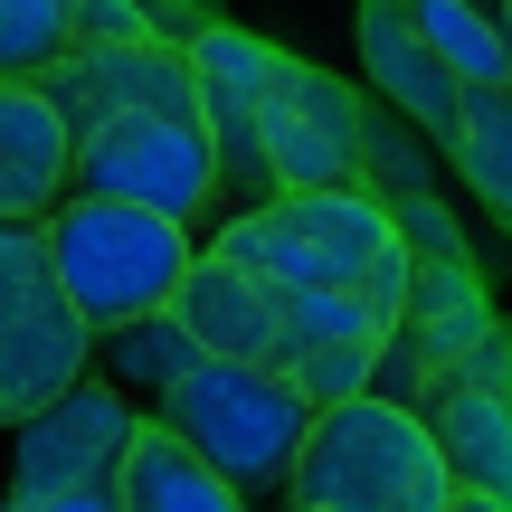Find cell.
<instances>
[{
	"label": "cell",
	"mask_w": 512,
	"mask_h": 512,
	"mask_svg": "<svg viewBox=\"0 0 512 512\" xmlns=\"http://www.w3.org/2000/svg\"><path fill=\"white\" fill-rule=\"evenodd\" d=\"M209 256L266 275L285 294H342V304L380 313L399 332L408 313V275H418V247L399 238L389 200L370 190H323V200H275V209H238V219L209 238Z\"/></svg>",
	"instance_id": "1"
},
{
	"label": "cell",
	"mask_w": 512,
	"mask_h": 512,
	"mask_svg": "<svg viewBox=\"0 0 512 512\" xmlns=\"http://www.w3.org/2000/svg\"><path fill=\"white\" fill-rule=\"evenodd\" d=\"M152 427H171L228 494H247V512H294V465H304V437H313V399L285 370L200 361L152 408Z\"/></svg>",
	"instance_id": "2"
},
{
	"label": "cell",
	"mask_w": 512,
	"mask_h": 512,
	"mask_svg": "<svg viewBox=\"0 0 512 512\" xmlns=\"http://www.w3.org/2000/svg\"><path fill=\"white\" fill-rule=\"evenodd\" d=\"M48 256H57L67 304L86 313L95 332H124V323L171 313L181 285H190V266H200V247H190L181 219L133 209V200H86V190L48 219Z\"/></svg>",
	"instance_id": "3"
},
{
	"label": "cell",
	"mask_w": 512,
	"mask_h": 512,
	"mask_svg": "<svg viewBox=\"0 0 512 512\" xmlns=\"http://www.w3.org/2000/svg\"><path fill=\"white\" fill-rule=\"evenodd\" d=\"M294 512H456V475L418 408L351 399L313 418L304 465H294Z\"/></svg>",
	"instance_id": "4"
},
{
	"label": "cell",
	"mask_w": 512,
	"mask_h": 512,
	"mask_svg": "<svg viewBox=\"0 0 512 512\" xmlns=\"http://www.w3.org/2000/svg\"><path fill=\"white\" fill-rule=\"evenodd\" d=\"M76 190L86 200H133L162 219H200L219 200V143L200 105H114L105 124L76 133Z\"/></svg>",
	"instance_id": "5"
},
{
	"label": "cell",
	"mask_w": 512,
	"mask_h": 512,
	"mask_svg": "<svg viewBox=\"0 0 512 512\" xmlns=\"http://www.w3.org/2000/svg\"><path fill=\"white\" fill-rule=\"evenodd\" d=\"M266 162H275V190H285V200L361 190L370 95H351V76L313 67V57L275 48V76H266Z\"/></svg>",
	"instance_id": "6"
},
{
	"label": "cell",
	"mask_w": 512,
	"mask_h": 512,
	"mask_svg": "<svg viewBox=\"0 0 512 512\" xmlns=\"http://www.w3.org/2000/svg\"><path fill=\"white\" fill-rule=\"evenodd\" d=\"M143 437V408L95 370L76 380L48 418H29L10 437V503H57V494H114Z\"/></svg>",
	"instance_id": "7"
},
{
	"label": "cell",
	"mask_w": 512,
	"mask_h": 512,
	"mask_svg": "<svg viewBox=\"0 0 512 512\" xmlns=\"http://www.w3.org/2000/svg\"><path fill=\"white\" fill-rule=\"evenodd\" d=\"M190 67H200V114H209V143H219V200L238 209H275V162H266V76H275V48L228 19H209L190 38Z\"/></svg>",
	"instance_id": "8"
},
{
	"label": "cell",
	"mask_w": 512,
	"mask_h": 512,
	"mask_svg": "<svg viewBox=\"0 0 512 512\" xmlns=\"http://www.w3.org/2000/svg\"><path fill=\"white\" fill-rule=\"evenodd\" d=\"M418 418H427V437H437L456 494L512 503V332H494V342H484L456 380L427 389Z\"/></svg>",
	"instance_id": "9"
},
{
	"label": "cell",
	"mask_w": 512,
	"mask_h": 512,
	"mask_svg": "<svg viewBox=\"0 0 512 512\" xmlns=\"http://www.w3.org/2000/svg\"><path fill=\"white\" fill-rule=\"evenodd\" d=\"M76 380H95V323L67 304V285L48 304H29L19 323H0V427H29L67 399Z\"/></svg>",
	"instance_id": "10"
},
{
	"label": "cell",
	"mask_w": 512,
	"mask_h": 512,
	"mask_svg": "<svg viewBox=\"0 0 512 512\" xmlns=\"http://www.w3.org/2000/svg\"><path fill=\"white\" fill-rule=\"evenodd\" d=\"M361 67H370V86H380L389 105L427 133V143L456 152V133H465V86L446 76V57L418 38L408 0H361Z\"/></svg>",
	"instance_id": "11"
},
{
	"label": "cell",
	"mask_w": 512,
	"mask_h": 512,
	"mask_svg": "<svg viewBox=\"0 0 512 512\" xmlns=\"http://www.w3.org/2000/svg\"><path fill=\"white\" fill-rule=\"evenodd\" d=\"M76 200V133L48 86H0V219L48 228Z\"/></svg>",
	"instance_id": "12"
},
{
	"label": "cell",
	"mask_w": 512,
	"mask_h": 512,
	"mask_svg": "<svg viewBox=\"0 0 512 512\" xmlns=\"http://www.w3.org/2000/svg\"><path fill=\"white\" fill-rule=\"evenodd\" d=\"M171 313L190 323V342H200L209 361L275 370V294H266V275H247V266H228V256L200 247V266H190V285H181Z\"/></svg>",
	"instance_id": "13"
},
{
	"label": "cell",
	"mask_w": 512,
	"mask_h": 512,
	"mask_svg": "<svg viewBox=\"0 0 512 512\" xmlns=\"http://www.w3.org/2000/svg\"><path fill=\"white\" fill-rule=\"evenodd\" d=\"M114 503L124 512H247V494H228V484L152 418H143V437H133V465H124V484H114Z\"/></svg>",
	"instance_id": "14"
},
{
	"label": "cell",
	"mask_w": 512,
	"mask_h": 512,
	"mask_svg": "<svg viewBox=\"0 0 512 512\" xmlns=\"http://www.w3.org/2000/svg\"><path fill=\"white\" fill-rule=\"evenodd\" d=\"M200 361H209V351L190 342V323H181V313H152V323L95 332V370H105L124 399H152V408H162V399H171V389H181Z\"/></svg>",
	"instance_id": "15"
},
{
	"label": "cell",
	"mask_w": 512,
	"mask_h": 512,
	"mask_svg": "<svg viewBox=\"0 0 512 512\" xmlns=\"http://www.w3.org/2000/svg\"><path fill=\"white\" fill-rule=\"evenodd\" d=\"M408 19H418V38L446 57V76H456L465 95L512 86V38H503V10H484V0H408Z\"/></svg>",
	"instance_id": "16"
},
{
	"label": "cell",
	"mask_w": 512,
	"mask_h": 512,
	"mask_svg": "<svg viewBox=\"0 0 512 512\" xmlns=\"http://www.w3.org/2000/svg\"><path fill=\"white\" fill-rule=\"evenodd\" d=\"M86 0H0V86H48V67L76 57Z\"/></svg>",
	"instance_id": "17"
},
{
	"label": "cell",
	"mask_w": 512,
	"mask_h": 512,
	"mask_svg": "<svg viewBox=\"0 0 512 512\" xmlns=\"http://www.w3.org/2000/svg\"><path fill=\"white\" fill-rule=\"evenodd\" d=\"M456 171L475 181V200L512 228V86L465 95V133H456Z\"/></svg>",
	"instance_id": "18"
},
{
	"label": "cell",
	"mask_w": 512,
	"mask_h": 512,
	"mask_svg": "<svg viewBox=\"0 0 512 512\" xmlns=\"http://www.w3.org/2000/svg\"><path fill=\"white\" fill-rule=\"evenodd\" d=\"M57 294V256H48V228L29 219H0V323H19L29 304Z\"/></svg>",
	"instance_id": "19"
},
{
	"label": "cell",
	"mask_w": 512,
	"mask_h": 512,
	"mask_svg": "<svg viewBox=\"0 0 512 512\" xmlns=\"http://www.w3.org/2000/svg\"><path fill=\"white\" fill-rule=\"evenodd\" d=\"M389 219H399V238L418 247V256H465V228H456V209H446L437 190H418V200H399Z\"/></svg>",
	"instance_id": "20"
},
{
	"label": "cell",
	"mask_w": 512,
	"mask_h": 512,
	"mask_svg": "<svg viewBox=\"0 0 512 512\" xmlns=\"http://www.w3.org/2000/svg\"><path fill=\"white\" fill-rule=\"evenodd\" d=\"M143 10H152V19H162V29H171V38H181V48H190V38H200V29H209V19H200V0H143Z\"/></svg>",
	"instance_id": "21"
},
{
	"label": "cell",
	"mask_w": 512,
	"mask_h": 512,
	"mask_svg": "<svg viewBox=\"0 0 512 512\" xmlns=\"http://www.w3.org/2000/svg\"><path fill=\"white\" fill-rule=\"evenodd\" d=\"M0 512H124L114 494H57V503H0Z\"/></svg>",
	"instance_id": "22"
},
{
	"label": "cell",
	"mask_w": 512,
	"mask_h": 512,
	"mask_svg": "<svg viewBox=\"0 0 512 512\" xmlns=\"http://www.w3.org/2000/svg\"><path fill=\"white\" fill-rule=\"evenodd\" d=\"M456 512H512V503H475V494H456Z\"/></svg>",
	"instance_id": "23"
},
{
	"label": "cell",
	"mask_w": 512,
	"mask_h": 512,
	"mask_svg": "<svg viewBox=\"0 0 512 512\" xmlns=\"http://www.w3.org/2000/svg\"><path fill=\"white\" fill-rule=\"evenodd\" d=\"M484 10H503V0H484Z\"/></svg>",
	"instance_id": "24"
}]
</instances>
